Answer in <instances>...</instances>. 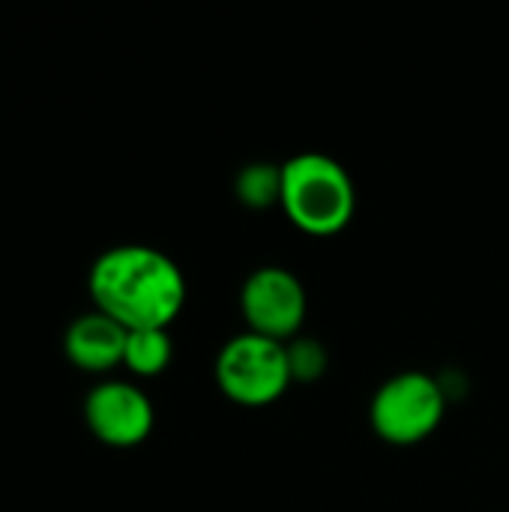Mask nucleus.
<instances>
[{
  "label": "nucleus",
  "instance_id": "obj_1",
  "mask_svg": "<svg viewBox=\"0 0 509 512\" xmlns=\"http://www.w3.org/2000/svg\"><path fill=\"white\" fill-rule=\"evenodd\" d=\"M96 312L132 330H168L186 306V279L159 249L126 243L102 252L87 276Z\"/></svg>",
  "mask_w": 509,
  "mask_h": 512
},
{
  "label": "nucleus",
  "instance_id": "obj_2",
  "mask_svg": "<svg viewBox=\"0 0 509 512\" xmlns=\"http://www.w3.org/2000/svg\"><path fill=\"white\" fill-rule=\"evenodd\" d=\"M279 207L303 234L333 237L351 222L357 210L354 180L333 156L297 153L282 165Z\"/></svg>",
  "mask_w": 509,
  "mask_h": 512
},
{
  "label": "nucleus",
  "instance_id": "obj_3",
  "mask_svg": "<svg viewBox=\"0 0 509 512\" xmlns=\"http://www.w3.org/2000/svg\"><path fill=\"white\" fill-rule=\"evenodd\" d=\"M216 384L243 408H267L279 402L294 384L285 342L255 333L234 336L216 357Z\"/></svg>",
  "mask_w": 509,
  "mask_h": 512
},
{
  "label": "nucleus",
  "instance_id": "obj_4",
  "mask_svg": "<svg viewBox=\"0 0 509 512\" xmlns=\"http://www.w3.org/2000/svg\"><path fill=\"white\" fill-rule=\"evenodd\" d=\"M444 411L447 399L432 375L402 372L378 387L369 408V423L381 441L411 447L438 432Z\"/></svg>",
  "mask_w": 509,
  "mask_h": 512
},
{
  "label": "nucleus",
  "instance_id": "obj_5",
  "mask_svg": "<svg viewBox=\"0 0 509 512\" xmlns=\"http://www.w3.org/2000/svg\"><path fill=\"white\" fill-rule=\"evenodd\" d=\"M240 309L249 324V333L288 345L291 339H297L306 321L303 282L285 267H273V264L258 267L243 282Z\"/></svg>",
  "mask_w": 509,
  "mask_h": 512
},
{
  "label": "nucleus",
  "instance_id": "obj_6",
  "mask_svg": "<svg viewBox=\"0 0 509 512\" xmlns=\"http://www.w3.org/2000/svg\"><path fill=\"white\" fill-rule=\"evenodd\" d=\"M84 420L96 441L129 450L150 438L156 414L144 390L126 381H102L84 399Z\"/></svg>",
  "mask_w": 509,
  "mask_h": 512
},
{
  "label": "nucleus",
  "instance_id": "obj_7",
  "mask_svg": "<svg viewBox=\"0 0 509 512\" xmlns=\"http://www.w3.org/2000/svg\"><path fill=\"white\" fill-rule=\"evenodd\" d=\"M129 330L102 312H87L75 318L63 336V351L69 363L81 372H111L123 363Z\"/></svg>",
  "mask_w": 509,
  "mask_h": 512
},
{
  "label": "nucleus",
  "instance_id": "obj_8",
  "mask_svg": "<svg viewBox=\"0 0 509 512\" xmlns=\"http://www.w3.org/2000/svg\"><path fill=\"white\" fill-rule=\"evenodd\" d=\"M174 345L168 330H132L126 339L123 366L138 378H156L171 366Z\"/></svg>",
  "mask_w": 509,
  "mask_h": 512
},
{
  "label": "nucleus",
  "instance_id": "obj_9",
  "mask_svg": "<svg viewBox=\"0 0 509 512\" xmlns=\"http://www.w3.org/2000/svg\"><path fill=\"white\" fill-rule=\"evenodd\" d=\"M234 192L249 210H264V207L282 204V165L252 162V165L240 168V174L234 180Z\"/></svg>",
  "mask_w": 509,
  "mask_h": 512
},
{
  "label": "nucleus",
  "instance_id": "obj_10",
  "mask_svg": "<svg viewBox=\"0 0 509 512\" xmlns=\"http://www.w3.org/2000/svg\"><path fill=\"white\" fill-rule=\"evenodd\" d=\"M288 348V366H291V381L297 384H309V381H318L327 369V351L321 342L315 339H291Z\"/></svg>",
  "mask_w": 509,
  "mask_h": 512
}]
</instances>
